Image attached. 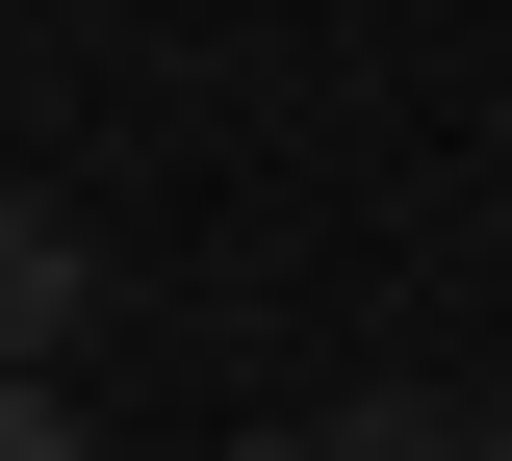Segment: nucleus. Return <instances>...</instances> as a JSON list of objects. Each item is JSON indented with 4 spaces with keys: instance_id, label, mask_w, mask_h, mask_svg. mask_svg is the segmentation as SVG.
<instances>
[{
    "instance_id": "4",
    "label": "nucleus",
    "mask_w": 512,
    "mask_h": 461,
    "mask_svg": "<svg viewBox=\"0 0 512 461\" xmlns=\"http://www.w3.org/2000/svg\"><path fill=\"white\" fill-rule=\"evenodd\" d=\"M231 461H333V436H231Z\"/></svg>"
},
{
    "instance_id": "2",
    "label": "nucleus",
    "mask_w": 512,
    "mask_h": 461,
    "mask_svg": "<svg viewBox=\"0 0 512 461\" xmlns=\"http://www.w3.org/2000/svg\"><path fill=\"white\" fill-rule=\"evenodd\" d=\"M333 461H512V436H487V410H359Z\"/></svg>"
},
{
    "instance_id": "3",
    "label": "nucleus",
    "mask_w": 512,
    "mask_h": 461,
    "mask_svg": "<svg viewBox=\"0 0 512 461\" xmlns=\"http://www.w3.org/2000/svg\"><path fill=\"white\" fill-rule=\"evenodd\" d=\"M0 461H103V436H77V410H52V385H0Z\"/></svg>"
},
{
    "instance_id": "1",
    "label": "nucleus",
    "mask_w": 512,
    "mask_h": 461,
    "mask_svg": "<svg viewBox=\"0 0 512 461\" xmlns=\"http://www.w3.org/2000/svg\"><path fill=\"white\" fill-rule=\"evenodd\" d=\"M77 282H103V257H77L52 205H0V385H52V359H77Z\"/></svg>"
}]
</instances>
